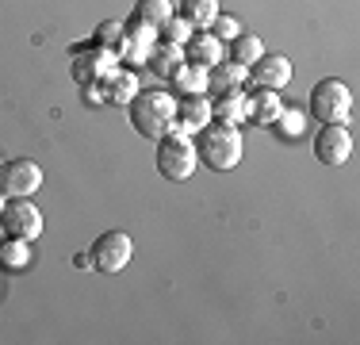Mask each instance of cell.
<instances>
[{"label": "cell", "mask_w": 360, "mask_h": 345, "mask_svg": "<svg viewBox=\"0 0 360 345\" xmlns=\"http://www.w3.org/2000/svg\"><path fill=\"white\" fill-rule=\"evenodd\" d=\"M211 123V100L207 96H180L176 100V131L200 134Z\"/></svg>", "instance_id": "14"}, {"label": "cell", "mask_w": 360, "mask_h": 345, "mask_svg": "<svg viewBox=\"0 0 360 345\" xmlns=\"http://www.w3.org/2000/svg\"><path fill=\"white\" fill-rule=\"evenodd\" d=\"M195 153H200V161L203 165H211V169H219V172H226V169H234L238 161H242V153H245V142H242V134H238V127H203L200 131V142H195Z\"/></svg>", "instance_id": "2"}, {"label": "cell", "mask_w": 360, "mask_h": 345, "mask_svg": "<svg viewBox=\"0 0 360 345\" xmlns=\"http://www.w3.org/2000/svg\"><path fill=\"white\" fill-rule=\"evenodd\" d=\"M261 54H264V42L257 39V34H250V31H242L234 42H230V62H242L245 69H250Z\"/></svg>", "instance_id": "22"}, {"label": "cell", "mask_w": 360, "mask_h": 345, "mask_svg": "<svg viewBox=\"0 0 360 345\" xmlns=\"http://www.w3.org/2000/svg\"><path fill=\"white\" fill-rule=\"evenodd\" d=\"M39 188H42L39 161L15 158V161H8V165H0V192H4L8 200H31Z\"/></svg>", "instance_id": "7"}, {"label": "cell", "mask_w": 360, "mask_h": 345, "mask_svg": "<svg viewBox=\"0 0 360 345\" xmlns=\"http://www.w3.org/2000/svg\"><path fill=\"white\" fill-rule=\"evenodd\" d=\"M173 12H176L173 0H139V4H134V15H139L142 23H153V27H161Z\"/></svg>", "instance_id": "24"}, {"label": "cell", "mask_w": 360, "mask_h": 345, "mask_svg": "<svg viewBox=\"0 0 360 345\" xmlns=\"http://www.w3.org/2000/svg\"><path fill=\"white\" fill-rule=\"evenodd\" d=\"M31 265V242L4 238L0 242V269H27Z\"/></svg>", "instance_id": "21"}, {"label": "cell", "mask_w": 360, "mask_h": 345, "mask_svg": "<svg viewBox=\"0 0 360 345\" xmlns=\"http://www.w3.org/2000/svg\"><path fill=\"white\" fill-rule=\"evenodd\" d=\"M180 15H184L192 27L207 31L219 15V0H180Z\"/></svg>", "instance_id": "20"}, {"label": "cell", "mask_w": 360, "mask_h": 345, "mask_svg": "<svg viewBox=\"0 0 360 345\" xmlns=\"http://www.w3.org/2000/svg\"><path fill=\"white\" fill-rule=\"evenodd\" d=\"M242 31H245V27H242V23L234 20V15H222V12L215 15V23H211V34H215L219 42H234V39H238V34H242Z\"/></svg>", "instance_id": "27"}, {"label": "cell", "mask_w": 360, "mask_h": 345, "mask_svg": "<svg viewBox=\"0 0 360 345\" xmlns=\"http://www.w3.org/2000/svg\"><path fill=\"white\" fill-rule=\"evenodd\" d=\"M4 207H8V196H4V192H0V215H4Z\"/></svg>", "instance_id": "30"}, {"label": "cell", "mask_w": 360, "mask_h": 345, "mask_svg": "<svg viewBox=\"0 0 360 345\" xmlns=\"http://www.w3.org/2000/svg\"><path fill=\"white\" fill-rule=\"evenodd\" d=\"M0 227H4L8 238H23L35 246L42 238V211L31 200H8L4 215H0Z\"/></svg>", "instance_id": "8"}, {"label": "cell", "mask_w": 360, "mask_h": 345, "mask_svg": "<svg viewBox=\"0 0 360 345\" xmlns=\"http://www.w3.org/2000/svg\"><path fill=\"white\" fill-rule=\"evenodd\" d=\"M81 100L89 104V108H96V104H108V89H104V81H92V84H81Z\"/></svg>", "instance_id": "28"}, {"label": "cell", "mask_w": 360, "mask_h": 345, "mask_svg": "<svg viewBox=\"0 0 360 345\" xmlns=\"http://www.w3.org/2000/svg\"><path fill=\"white\" fill-rule=\"evenodd\" d=\"M104 89H108V104L127 108V104H131V100L142 92V84H139V73H134V69H123V65H119L115 73L104 81Z\"/></svg>", "instance_id": "17"}, {"label": "cell", "mask_w": 360, "mask_h": 345, "mask_svg": "<svg viewBox=\"0 0 360 345\" xmlns=\"http://www.w3.org/2000/svg\"><path fill=\"white\" fill-rule=\"evenodd\" d=\"M291 81V62L284 54H261L250 65V84L253 89H272V92H284Z\"/></svg>", "instance_id": "11"}, {"label": "cell", "mask_w": 360, "mask_h": 345, "mask_svg": "<svg viewBox=\"0 0 360 345\" xmlns=\"http://www.w3.org/2000/svg\"><path fill=\"white\" fill-rule=\"evenodd\" d=\"M119 69V54L115 50H104L96 42H84V46H73V81L77 84H92V81H108Z\"/></svg>", "instance_id": "5"}, {"label": "cell", "mask_w": 360, "mask_h": 345, "mask_svg": "<svg viewBox=\"0 0 360 345\" xmlns=\"http://www.w3.org/2000/svg\"><path fill=\"white\" fill-rule=\"evenodd\" d=\"M169 84H173L176 100L180 96H207V69L192 65V62H180L173 69V77H169Z\"/></svg>", "instance_id": "16"}, {"label": "cell", "mask_w": 360, "mask_h": 345, "mask_svg": "<svg viewBox=\"0 0 360 345\" xmlns=\"http://www.w3.org/2000/svg\"><path fill=\"white\" fill-rule=\"evenodd\" d=\"M276 131L291 142V138H299L307 131V115L299 108H284V111H280V119H276Z\"/></svg>", "instance_id": "26"}, {"label": "cell", "mask_w": 360, "mask_h": 345, "mask_svg": "<svg viewBox=\"0 0 360 345\" xmlns=\"http://www.w3.org/2000/svg\"><path fill=\"white\" fill-rule=\"evenodd\" d=\"M131 123L142 138H161L176 127V96L161 89H142L131 104Z\"/></svg>", "instance_id": "1"}, {"label": "cell", "mask_w": 360, "mask_h": 345, "mask_svg": "<svg viewBox=\"0 0 360 345\" xmlns=\"http://www.w3.org/2000/svg\"><path fill=\"white\" fill-rule=\"evenodd\" d=\"M123 27H127V42H123L119 62L146 65V62H150V54H153V46H158V27H153V23H142L139 15H131Z\"/></svg>", "instance_id": "10"}, {"label": "cell", "mask_w": 360, "mask_h": 345, "mask_svg": "<svg viewBox=\"0 0 360 345\" xmlns=\"http://www.w3.org/2000/svg\"><path fill=\"white\" fill-rule=\"evenodd\" d=\"M250 69L242 62H230V58H222L219 65L207 69V92H250Z\"/></svg>", "instance_id": "12"}, {"label": "cell", "mask_w": 360, "mask_h": 345, "mask_svg": "<svg viewBox=\"0 0 360 345\" xmlns=\"http://www.w3.org/2000/svg\"><path fill=\"white\" fill-rule=\"evenodd\" d=\"M222 58H226V54H222V42L211 31H195L192 39L184 42V62H192V65L211 69V65H219Z\"/></svg>", "instance_id": "15"}, {"label": "cell", "mask_w": 360, "mask_h": 345, "mask_svg": "<svg viewBox=\"0 0 360 345\" xmlns=\"http://www.w3.org/2000/svg\"><path fill=\"white\" fill-rule=\"evenodd\" d=\"M280 111H284L280 92H272V89H250V96H245V119H250L253 127H276Z\"/></svg>", "instance_id": "13"}, {"label": "cell", "mask_w": 360, "mask_h": 345, "mask_svg": "<svg viewBox=\"0 0 360 345\" xmlns=\"http://www.w3.org/2000/svg\"><path fill=\"white\" fill-rule=\"evenodd\" d=\"M73 265H77V269H92V257H89V253H77Z\"/></svg>", "instance_id": "29"}, {"label": "cell", "mask_w": 360, "mask_h": 345, "mask_svg": "<svg viewBox=\"0 0 360 345\" xmlns=\"http://www.w3.org/2000/svg\"><path fill=\"white\" fill-rule=\"evenodd\" d=\"M195 165H200V153H195V142H192V134H184V131H169V134H161L158 138V172L165 180H188L195 172Z\"/></svg>", "instance_id": "3"}, {"label": "cell", "mask_w": 360, "mask_h": 345, "mask_svg": "<svg viewBox=\"0 0 360 345\" xmlns=\"http://www.w3.org/2000/svg\"><path fill=\"white\" fill-rule=\"evenodd\" d=\"M211 123L222 127L245 123V92H219L215 104H211Z\"/></svg>", "instance_id": "18"}, {"label": "cell", "mask_w": 360, "mask_h": 345, "mask_svg": "<svg viewBox=\"0 0 360 345\" xmlns=\"http://www.w3.org/2000/svg\"><path fill=\"white\" fill-rule=\"evenodd\" d=\"M311 115L319 123H349V115H353V92H349V84L338 81V77L319 81L311 92Z\"/></svg>", "instance_id": "4"}, {"label": "cell", "mask_w": 360, "mask_h": 345, "mask_svg": "<svg viewBox=\"0 0 360 345\" xmlns=\"http://www.w3.org/2000/svg\"><path fill=\"white\" fill-rule=\"evenodd\" d=\"M92 42L104 50H115V54H123V42H127V27L119 20H104L96 27V34H92Z\"/></svg>", "instance_id": "25"}, {"label": "cell", "mask_w": 360, "mask_h": 345, "mask_svg": "<svg viewBox=\"0 0 360 345\" xmlns=\"http://www.w3.org/2000/svg\"><path fill=\"white\" fill-rule=\"evenodd\" d=\"M131 253H134V242H131L127 230H108V234H100L96 242H92V249H89L92 269H100L108 276L123 272L127 261H131Z\"/></svg>", "instance_id": "6"}, {"label": "cell", "mask_w": 360, "mask_h": 345, "mask_svg": "<svg viewBox=\"0 0 360 345\" xmlns=\"http://www.w3.org/2000/svg\"><path fill=\"white\" fill-rule=\"evenodd\" d=\"M195 31H200V27H192V23H188L180 12H173V15H169V20L158 27V39H161V42H176V46H184V42L192 39Z\"/></svg>", "instance_id": "23"}, {"label": "cell", "mask_w": 360, "mask_h": 345, "mask_svg": "<svg viewBox=\"0 0 360 345\" xmlns=\"http://www.w3.org/2000/svg\"><path fill=\"white\" fill-rule=\"evenodd\" d=\"M180 62H184V46L158 39V46H153V54H150V62H146V65H153V73H158V77H173V69Z\"/></svg>", "instance_id": "19"}, {"label": "cell", "mask_w": 360, "mask_h": 345, "mask_svg": "<svg viewBox=\"0 0 360 345\" xmlns=\"http://www.w3.org/2000/svg\"><path fill=\"white\" fill-rule=\"evenodd\" d=\"M314 158L322 165H345L353 158V131L345 123H322V131L314 134Z\"/></svg>", "instance_id": "9"}]
</instances>
